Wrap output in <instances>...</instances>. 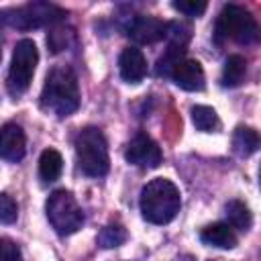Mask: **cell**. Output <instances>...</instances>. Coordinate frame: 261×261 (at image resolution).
<instances>
[{"mask_svg":"<svg viewBox=\"0 0 261 261\" xmlns=\"http://www.w3.org/2000/svg\"><path fill=\"white\" fill-rule=\"evenodd\" d=\"M77 106H80V88L75 73L65 65L53 67L43 84L41 108L53 112L59 118H65L73 114Z\"/></svg>","mask_w":261,"mask_h":261,"instance_id":"cell-1","label":"cell"},{"mask_svg":"<svg viewBox=\"0 0 261 261\" xmlns=\"http://www.w3.org/2000/svg\"><path fill=\"white\" fill-rule=\"evenodd\" d=\"M181 208V196L173 181L165 177L151 179L141 192V212L151 224L171 222Z\"/></svg>","mask_w":261,"mask_h":261,"instance_id":"cell-2","label":"cell"},{"mask_svg":"<svg viewBox=\"0 0 261 261\" xmlns=\"http://www.w3.org/2000/svg\"><path fill=\"white\" fill-rule=\"evenodd\" d=\"M75 159L77 167L90 177H102L108 173V145L100 128L86 126L75 137Z\"/></svg>","mask_w":261,"mask_h":261,"instance_id":"cell-3","label":"cell"},{"mask_svg":"<svg viewBox=\"0 0 261 261\" xmlns=\"http://www.w3.org/2000/svg\"><path fill=\"white\" fill-rule=\"evenodd\" d=\"M216 39L224 41H237L241 45H249L255 43L259 37V27L255 22V18L251 16L249 10L237 6V4H226L218 18H216Z\"/></svg>","mask_w":261,"mask_h":261,"instance_id":"cell-4","label":"cell"},{"mask_svg":"<svg viewBox=\"0 0 261 261\" xmlns=\"http://www.w3.org/2000/svg\"><path fill=\"white\" fill-rule=\"evenodd\" d=\"M37 63H39L37 45L31 39H20L14 45L12 61H10V69H8V77H6V88H8L10 96L18 98L29 90Z\"/></svg>","mask_w":261,"mask_h":261,"instance_id":"cell-5","label":"cell"},{"mask_svg":"<svg viewBox=\"0 0 261 261\" xmlns=\"http://www.w3.org/2000/svg\"><path fill=\"white\" fill-rule=\"evenodd\" d=\"M45 212L55 232L63 237L73 234L84 224V212L77 200L67 190H55L45 202Z\"/></svg>","mask_w":261,"mask_h":261,"instance_id":"cell-6","label":"cell"},{"mask_svg":"<svg viewBox=\"0 0 261 261\" xmlns=\"http://www.w3.org/2000/svg\"><path fill=\"white\" fill-rule=\"evenodd\" d=\"M0 16L10 27L27 31V29L43 27V24H57V22H61L65 18V10H61L59 6L49 4V2H31V4H24V6L14 8V10L0 12Z\"/></svg>","mask_w":261,"mask_h":261,"instance_id":"cell-7","label":"cell"},{"mask_svg":"<svg viewBox=\"0 0 261 261\" xmlns=\"http://www.w3.org/2000/svg\"><path fill=\"white\" fill-rule=\"evenodd\" d=\"M124 157L130 165H137V167H143V169H155L163 159L159 145L145 133L135 135V139L126 145Z\"/></svg>","mask_w":261,"mask_h":261,"instance_id":"cell-8","label":"cell"},{"mask_svg":"<svg viewBox=\"0 0 261 261\" xmlns=\"http://www.w3.org/2000/svg\"><path fill=\"white\" fill-rule=\"evenodd\" d=\"M126 35L137 41V43H143V45H153L161 39L167 37V22L155 18V16H145V14H139L135 16L128 27H126Z\"/></svg>","mask_w":261,"mask_h":261,"instance_id":"cell-9","label":"cell"},{"mask_svg":"<svg viewBox=\"0 0 261 261\" xmlns=\"http://www.w3.org/2000/svg\"><path fill=\"white\" fill-rule=\"evenodd\" d=\"M27 151L24 130L16 122H6L0 126V159L4 161H20Z\"/></svg>","mask_w":261,"mask_h":261,"instance_id":"cell-10","label":"cell"},{"mask_svg":"<svg viewBox=\"0 0 261 261\" xmlns=\"http://www.w3.org/2000/svg\"><path fill=\"white\" fill-rule=\"evenodd\" d=\"M171 80L177 88L186 92H200L204 90V69L196 59H181L169 71Z\"/></svg>","mask_w":261,"mask_h":261,"instance_id":"cell-11","label":"cell"},{"mask_svg":"<svg viewBox=\"0 0 261 261\" xmlns=\"http://www.w3.org/2000/svg\"><path fill=\"white\" fill-rule=\"evenodd\" d=\"M118 71L126 84H139L147 75V59L141 49L126 47L118 57Z\"/></svg>","mask_w":261,"mask_h":261,"instance_id":"cell-12","label":"cell"},{"mask_svg":"<svg viewBox=\"0 0 261 261\" xmlns=\"http://www.w3.org/2000/svg\"><path fill=\"white\" fill-rule=\"evenodd\" d=\"M200 241L208 247H218V249H234L237 247V234L224 222H214V224H208L206 228H202Z\"/></svg>","mask_w":261,"mask_h":261,"instance_id":"cell-13","label":"cell"},{"mask_svg":"<svg viewBox=\"0 0 261 261\" xmlns=\"http://www.w3.org/2000/svg\"><path fill=\"white\" fill-rule=\"evenodd\" d=\"M63 171V157L57 149H45L39 157V177L45 184H51L55 179H59Z\"/></svg>","mask_w":261,"mask_h":261,"instance_id":"cell-14","label":"cell"},{"mask_svg":"<svg viewBox=\"0 0 261 261\" xmlns=\"http://www.w3.org/2000/svg\"><path fill=\"white\" fill-rule=\"evenodd\" d=\"M245 75H247V61L243 55H230L226 61H224V67H222V75H220V82L224 88H237L245 82Z\"/></svg>","mask_w":261,"mask_h":261,"instance_id":"cell-15","label":"cell"},{"mask_svg":"<svg viewBox=\"0 0 261 261\" xmlns=\"http://www.w3.org/2000/svg\"><path fill=\"white\" fill-rule=\"evenodd\" d=\"M259 147V135L251 126H237L232 135V149L241 157H249L257 151Z\"/></svg>","mask_w":261,"mask_h":261,"instance_id":"cell-16","label":"cell"},{"mask_svg":"<svg viewBox=\"0 0 261 261\" xmlns=\"http://www.w3.org/2000/svg\"><path fill=\"white\" fill-rule=\"evenodd\" d=\"M226 218H228V226L230 228H239V230H249L253 224V214L249 210V206L241 200H230L224 206Z\"/></svg>","mask_w":261,"mask_h":261,"instance_id":"cell-17","label":"cell"},{"mask_svg":"<svg viewBox=\"0 0 261 261\" xmlns=\"http://www.w3.org/2000/svg\"><path fill=\"white\" fill-rule=\"evenodd\" d=\"M192 122L202 133H216L220 128V120H218L216 110L210 106H204V104L192 106Z\"/></svg>","mask_w":261,"mask_h":261,"instance_id":"cell-18","label":"cell"},{"mask_svg":"<svg viewBox=\"0 0 261 261\" xmlns=\"http://www.w3.org/2000/svg\"><path fill=\"white\" fill-rule=\"evenodd\" d=\"M73 43V29L65 27V24H53L51 33L47 35V45L53 53H59L63 49H67Z\"/></svg>","mask_w":261,"mask_h":261,"instance_id":"cell-19","label":"cell"},{"mask_svg":"<svg viewBox=\"0 0 261 261\" xmlns=\"http://www.w3.org/2000/svg\"><path fill=\"white\" fill-rule=\"evenodd\" d=\"M126 241V230L120 226V224H108L100 230L98 234V245L102 249H112V247H118Z\"/></svg>","mask_w":261,"mask_h":261,"instance_id":"cell-20","label":"cell"},{"mask_svg":"<svg viewBox=\"0 0 261 261\" xmlns=\"http://www.w3.org/2000/svg\"><path fill=\"white\" fill-rule=\"evenodd\" d=\"M18 216V206L8 194H0V222L12 224Z\"/></svg>","mask_w":261,"mask_h":261,"instance_id":"cell-21","label":"cell"},{"mask_svg":"<svg viewBox=\"0 0 261 261\" xmlns=\"http://www.w3.org/2000/svg\"><path fill=\"white\" fill-rule=\"evenodd\" d=\"M171 6L179 12H184L186 16H200V14H204L208 4L202 0H179V2H173Z\"/></svg>","mask_w":261,"mask_h":261,"instance_id":"cell-22","label":"cell"},{"mask_svg":"<svg viewBox=\"0 0 261 261\" xmlns=\"http://www.w3.org/2000/svg\"><path fill=\"white\" fill-rule=\"evenodd\" d=\"M0 261H20V249L12 239L0 237Z\"/></svg>","mask_w":261,"mask_h":261,"instance_id":"cell-23","label":"cell"},{"mask_svg":"<svg viewBox=\"0 0 261 261\" xmlns=\"http://www.w3.org/2000/svg\"><path fill=\"white\" fill-rule=\"evenodd\" d=\"M0 57H2V53H0Z\"/></svg>","mask_w":261,"mask_h":261,"instance_id":"cell-24","label":"cell"},{"mask_svg":"<svg viewBox=\"0 0 261 261\" xmlns=\"http://www.w3.org/2000/svg\"><path fill=\"white\" fill-rule=\"evenodd\" d=\"M20 261H22V259H20Z\"/></svg>","mask_w":261,"mask_h":261,"instance_id":"cell-25","label":"cell"}]
</instances>
